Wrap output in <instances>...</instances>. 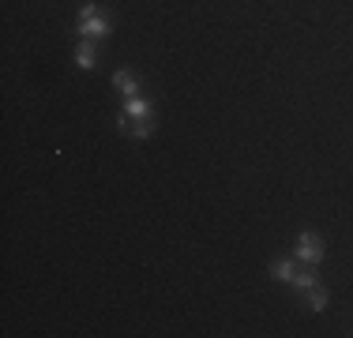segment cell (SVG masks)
I'll return each instance as SVG.
<instances>
[{
	"mask_svg": "<svg viewBox=\"0 0 353 338\" xmlns=\"http://www.w3.org/2000/svg\"><path fill=\"white\" fill-rule=\"evenodd\" d=\"M323 252H327L323 248V237H319L316 230H305L297 237V259L305 267H319V264H323Z\"/></svg>",
	"mask_w": 353,
	"mask_h": 338,
	"instance_id": "cell-1",
	"label": "cell"
},
{
	"mask_svg": "<svg viewBox=\"0 0 353 338\" xmlns=\"http://www.w3.org/2000/svg\"><path fill=\"white\" fill-rule=\"evenodd\" d=\"M109 34V19L102 12H98V4H83V12H79V38H105Z\"/></svg>",
	"mask_w": 353,
	"mask_h": 338,
	"instance_id": "cell-2",
	"label": "cell"
},
{
	"mask_svg": "<svg viewBox=\"0 0 353 338\" xmlns=\"http://www.w3.org/2000/svg\"><path fill=\"white\" fill-rule=\"evenodd\" d=\"M117 128H121L124 135H132V139H147V135H154V117H124L117 113Z\"/></svg>",
	"mask_w": 353,
	"mask_h": 338,
	"instance_id": "cell-3",
	"label": "cell"
},
{
	"mask_svg": "<svg viewBox=\"0 0 353 338\" xmlns=\"http://www.w3.org/2000/svg\"><path fill=\"white\" fill-rule=\"evenodd\" d=\"M124 117H154V106H150V98H143V95H132V98H124V109H121Z\"/></svg>",
	"mask_w": 353,
	"mask_h": 338,
	"instance_id": "cell-4",
	"label": "cell"
},
{
	"mask_svg": "<svg viewBox=\"0 0 353 338\" xmlns=\"http://www.w3.org/2000/svg\"><path fill=\"white\" fill-rule=\"evenodd\" d=\"M75 64H79L83 72H90V68L98 64V49H94V41H90V38L79 41V49H75Z\"/></svg>",
	"mask_w": 353,
	"mask_h": 338,
	"instance_id": "cell-5",
	"label": "cell"
},
{
	"mask_svg": "<svg viewBox=\"0 0 353 338\" xmlns=\"http://www.w3.org/2000/svg\"><path fill=\"white\" fill-rule=\"evenodd\" d=\"M293 275H297V264H293V259H274V264H271V278H274V282H293Z\"/></svg>",
	"mask_w": 353,
	"mask_h": 338,
	"instance_id": "cell-6",
	"label": "cell"
},
{
	"mask_svg": "<svg viewBox=\"0 0 353 338\" xmlns=\"http://www.w3.org/2000/svg\"><path fill=\"white\" fill-rule=\"evenodd\" d=\"M113 87L121 90L124 98L139 95V83H136V75H132V72H117V75H113Z\"/></svg>",
	"mask_w": 353,
	"mask_h": 338,
	"instance_id": "cell-7",
	"label": "cell"
},
{
	"mask_svg": "<svg viewBox=\"0 0 353 338\" xmlns=\"http://www.w3.org/2000/svg\"><path fill=\"white\" fill-rule=\"evenodd\" d=\"M316 282H319V278H316L312 267H297V275H293V286H297V290H312Z\"/></svg>",
	"mask_w": 353,
	"mask_h": 338,
	"instance_id": "cell-8",
	"label": "cell"
},
{
	"mask_svg": "<svg viewBox=\"0 0 353 338\" xmlns=\"http://www.w3.org/2000/svg\"><path fill=\"white\" fill-rule=\"evenodd\" d=\"M308 293V308H312V312H323L327 308V290H323V286H312V290H305Z\"/></svg>",
	"mask_w": 353,
	"mask_h": 338,
	"instance_id": "cell-9",
	"label": "cell"
}]
</instances>
